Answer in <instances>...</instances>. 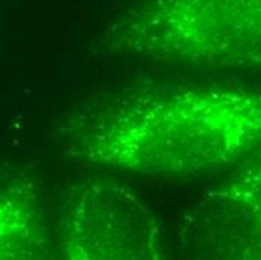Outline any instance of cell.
<instances>
[{"instance_id": "obj_1", "label": "cell", "mask_w": 261, "mask_h": 260, "mask_svg": "<svg viewBox=\"0 0 261 260\" xmlns=\"http://www.w3.org/2000/svg\"><path fill=\"white\" fill-rule=\"evenodd\" d=\"M80 122L81 145L98 161L155 172H194L252 146L258 103L245 93L150 89L113 95Z\"/></svg>"}, {"instance_id": "obj_2", "label": "cell", "mask_w": 261, "mask_h": 260, "mask_svg": "<svg viewBox=\"0 0 261 260\" xmlns=\"http://www.w3.org/2000/svg\"><path fill=\"white\" fill-rule=\"evenodd\" d=\"M110 208L102 209L105 218L99 226L74 227L62 232L74 247L71 257L77 259H144L153 245L156 226L149 210L129 194L110 193Z\"/></svg>"}]
</instances>
